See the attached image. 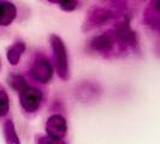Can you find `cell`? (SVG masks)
Instances as JSON below:
<instances>
[{"label":"cell","instance_id":"1","mask_svg":"<svg viewBox=\"0 0 160 144\" xmlns=\"http://www.w3.org/2000/svg\"><path fill=\"white\" fill-rule=\"evenodd\" d=\"M51 45H52V49H53V55H54L58 74L62 79H68L69 78V64H68V54H66L64 43L59 36L52 35Z\"/></svg>","mask_w":160,"mask_h":144},{"label":"cell","instance_id":"2","mask_svg":"<svg viewBox=\"0 0 160 144\" xmlns=\"http://www.w3.org/2000/svg\"><path fill=\"white\" fill-rule=\"evenodd\" d=\"M42 100V93L38 88L27 87L19 93V101L21 106L25 112L32 113L38 111Z\"/></svg>","mask_w":160,"mask_h":144},{"label":"cell","instance_id":"3","mask_svg":"<svg viewBox=\"0 0 160 144\" xmlns=\"http://www.w3.org/2000/svg\"><path fill=\"white\" fill-rule=\"evenodd\" d=\"M30 76L32 79L39 82V83H47L53 76L52 64L46 58L38 59L30 69Z\"/></svg>","mask_w":160,"mask_h":144},{"label":"cell","instance_id":"4","mask_svg":"<svg viewBox=\"0 0 160 144\" xmlns=\"http://www.w3.org/2000/svg\"><path fill=\"white\" fill-rule=\"evenodd\" d=\"M66 121L62 115H52L49 119L47 120L46 124V131L49 138L56 139V141H62L66 135Z\"/></svg>","mask_w":160,"mask_h":144},{"label":"cell","instance_id":"5","mask_svg":"<svg viewBox=\"0 0 160 144\" xmlns=\"http://www.w3.org/2000/svg\"><path fill=\"white\" fill-rule=\"evenodd\" d=\"M16 6L10 1H0V25L8 26L16 18Z\"/></svg>","mask_w":160,"mask_h":144},{"label":"cell","instance_id":"6","mask_svg":"<svg viewBox=\"0 0 160 144\" xmlns=\"http://www.w3.org/2000/svg\"><path fill=\"white\" fill-rule=\"evenodd\" d=\"M92 47L98 52H108L113 47V40L108 35H100L92 40Z\"/></svg>","mask_w":160,"mask_h":144},{"label":"cell","instance_id":"7","mask_svg":"<svg viewBox=\"0 0 160 144\" xmlns=\"http://www.w3.org/2000/svg\"><path fill=\"white\" fill-rule=\"evenodd\" d=\"M24 49H25V45L23 42H17L15 45H12L11 47L8 49V59L11 65H17L21 56L23 54Z\"/></svg>","mask_w":160,"mask_h":144},{"label":"cell","instance_id":"8","mask_svg":"<svg viewBox=\"0 0 160 144\" xmlns=\"http://www.w3.org/2000/svg\"><path fill=\"white\" fill-rule=\"evenodd\" d=\"M4 136H5L6 144H21L16 133V130H15V125L11 120L5 121L4 124Z\"/></svg>","mask_w":160,"mask_h":144},{"label":"cell","instance_id":"9","mask_svg":"<svg viewBox=\"0 0 160 144\" xmlns=\"http://www.w3.org/2000/svg\"><path fill=\"white\" fill-rule=\"evenodd\" d=\"M8 108H10V101L8 94L2 89H0V118L8 114Z\"/></svg>","mask_w":160,"mask_h":144},{"label":"cell","instance_id":"10","mask_svg":"<svg viewBox=\"0 0 160 144\" xmlns=\"http://www.w3.org/2000/svg\"><path fill=\"white\" fill-rule=\"evenodd\" d=\"M53 4H59L60 7L65 11H72L73 8H76L77 5V0H48Z\"/></svg>","mask_w":160,"mask_h":144},{"label":"cell","instance_id":"11","mask_svg":"<svg viewBox=\"0 0 160 144\" xmlns=\"http://www.w3.org/2000/svg\"><path fill=\"white\" fill-rule=\"evenodd\" d=\"M11 85L13 87V89H17L19 93H21L24 88L28 87L27 83H25V80H24V78L21 77V76H15V77H12V79H11Z\"/></svg>","mask_w":160,"mask_h":144},{"label":"cell","instance_id":"12","mask_svg":"<svg viewBox=\"0 0 160 144\" xmlns=\"http://www.w3.org/2000/svg\"><path fill=\"white\" fill-rule=\"evenodd\" d=\"M39 144H64L62 141H56V139H52V138H43L39 141Z\"/></svg>","mask_w":160,"mask_h":144},{"label":"cell","instance_id":"13","mask_svg":"<svg viewBox=\"0 0 160 144\" xmlns=\"http://www.w3.org/2000/svg\"><path fill=\"white\" fill-rule=\"evenodd\" d=\"M153 7L155 10V12H157L158 15H160V0H155V1H154Z\"/></svg>","mask_w":160,"mask_h":144}]
</instances>
